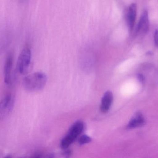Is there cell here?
I'll list each match as a JSON object with an SVG mask.
<instances>
[{"instance_id": "10", "label": "cell", "mask_w": 158, "mask_h": 158, "mask_svg": "<svg viewBox=\"0 0 158 158\" xmlns=\"http://www.w3.org/2000/svg\"><path fill=\"white\" fill-rule=\"evenodd\" d=\"M145 123V120L142 113L138 112L130 121L127 125L128 129H134L143 126Z\"/></svg>"}, {"instance_id": "6", "label": "cell", "mask_w": 158, "mask_h": 158, "mask_svg": "<svg viewBox=\"0 0 158 158\" xmlns=\"http://www.w3.org/2000/svg\"><path fill=\"white\" fill-rule=\"evenodd\" d=\"M13 55L9 53L6 56L4 66V81L5 83L9 85L12 81V72L13 65Z\"/></svg>"}, {"instance_id": "11", "label": "cell", "mask_w": 158, "mask_h": 158, "mask_svg": "<svg viewBox=\"0 0 158 158\" xmlns=\"http://www.w3.org/2000/svg\"><path fill=\"white\" fill-rule=\"evenodd\" d=\"M92 141V139L86 135H83L80 137L79 143L80 145H84L85 144L90 143Z\"/></svg>"}, {"instance_id": "3", "label": "cell", "mask_w": 158, "mask_h": 158, "mask_svg": "<svg viewBox=\"0 0 158 158\" xmlns=\"http://www.w3.org/2000/svg\"><path fill=\"white\" fill-rule=\"evenodd\" d=\"M31 59V51L29 48L26 47L19 54L17 61V69L20 74H27L30 66Z\"/></svg>"}, {"instance_id": "1", "label": "cell", "mask_w": 158, "mask_h": 158, "mask_svg": "<svg viewBox=\"0 0 158 158\" xmlns=\"http://www.w3.org/2000/svg\"><path fill=\"white\" fill-rule=\"evenodd\" d=\"M47 80V76L43 72H34L23 79L22 85L25 90L30 92L40 91L45 86Z\"/></svg>"}, {"instance_id": "2", "label": "cell", "mask_w": 158, "mask_h": 158, "mask_svg": "<svg viewBox=\"0 0 158 158\" xmlns=\"http://www.w3.org/2000/svg\"><path fill=\"white\" fill-rule=\"evenodd\" d=\"M84 128V124L82 122L79 121L73 124L68 134L61 142V147L64 149L69 147L81 133Z\"/></svg>"}, {"instance_id": "5", "label": "cell", "mask_w": 158, "mask_h": 158, "mask_svg": "<svg viewBox=\"0 0 158 158\" xmlns=\"http://www.w3.org/2000/svg\"><path fill=\"white\" fill-rule=\"evenodd\" d=\"M12 33L10 30L3 28L0 30V55L7 49L12 41Z\"/></svg>"}, {"instance_id": "9", "label": "cell", "mask_w": 158, "mask_h": 158, "mask_svg": "<svg viewBox=\"0 0 158 158\" xmlns=\"http://www.w3.org/2000/svg\"><path fill=\"white\" fill-rule=\"evenodd\" d=\"M137 6L135 3H132L128 8L127 14V22L130 30H132L134 27L136 19Z\"/></svg>"}, {"instance_id": "4", "label": "cell", "mask_w": 158, "mask_h": 158, "mask_svg": "<svg viewBox=\"0 0 158 158\" xmlns=\"http://www.w3.org/2000/svg\"><path fill=\"white\" fill-rule=\"evenodd\" d=\"M15 104V98L11 95H7L2 99L0 102V121L4 120L10 115Z\"/></svg>"}, {"instance_id": "7", "label": "cell", "mask_w": 158, "mask_h": 158, "mask_svg": "<svg viewBox=\"0 0 158 158\" xmlns=\"http://www.w3.org/2000/svg\"><path fill=\"white\" fill-rule=\"evenodd\" d=\"M149 28V20L148 12L144 11L143 12L139 19L136 27V32L137 33H146Z\"/></svg>"}, {"instance_id": "8", "label": "cell", "mask_w": 158, "mask_h": 158, "mask_svg": "<svg viewBox=\"0 0 158 158\" xmlns=\"http://www.w3.org/2000/svg\"><path fill=\"white\" fill-rule=\"evenodd\" d=\"M113 99V94L111 92L108 91L105 93L102 97L100 105V110L102 112L106 113L109 111L111 107Z\"/></svg>"}, {"instance_id": "12", "label": "cell", "mask_w": 158, "mask_h": 158, "mask_svg": "<svg viewBox=\"0 0 158 158\" xmlns=\"http://www.w3.org/2000/svg\"><path fill=\"white\" fill-rule=\"evenodd\" d=\"M154 41L156 45H158V29L155 31L154 34Z\"/></svg>"}]
</instances>
